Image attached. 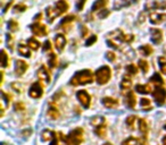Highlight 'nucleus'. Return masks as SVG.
I'll use <instances>...</instances> for the list:
<instances>
[{"label": "nucleus", "instance_id": "f257e3e1", "mask_svg": "<svg viewBox=\"0 0 166 145\" xmlns=\"http://www.w3.org/2000/svg\"><path fill=\"white\" fill-rule=\"evenodd\" d=\"M134 40V36L131 34H124L121 30H116L112 32L109 34V40L107 41V43L109 44L112 48L115 49H120V46L117 42H125V43H131Z\"/></svg>", "mask_w": 166, "mask_h": 145}, {"label": "nucleus", "instance_id": "f03ea898", "mask_svg": "<svg viewBox=\"0 0 166 145\" xmlns=\"http://www.w3.org/2000/svg\"><path fill=\"white\" fill-rule=\"evenodd\" d=\"M68 9V3L65 0H58L53 7H48L46 9V15L48 17V20L50 23L53 20V18L60 16L62 14L67 11Z\"/></svg>", "mask_w": 166, "mask_h": 145}, {"label": "nucleus", "instance_id": "7ed1b4c3", "mask_svg": "<svg viewBox=\"0 0 166 145\" xmlns=\"http://www.w3.org/2000/svg\"><path fill=\"white\" fill-rule=\"evenodd\" d=\"M92 82H93V74H92V72L89 69L76 72L75 75L71 79V84L74 86L85 85V84H90V83H92Z\"/></svg>", "mask_w": 166, "mask_h": 145}, {"label": "nucleus", "instance_id": "20e7f679", "mask_svg": "<svg viewBox=\"0 0 166 145\" xmlns=\"http://www.w3.org/2000/svg\"><path fill=\"white\" fill-rule=\"evenodd\" d=\"M112 77V69L108 66H103L96 72V81L99 85H105Z\"/></svg>", "mask_w": 166, "mask_h": 145}, {"label": "nucleus", "instance_id": "39448f33", "mask_svg": "<svg viewBox=\"0 0 166 145\" xmlns=\"http://www.w3.org/2000/svg\"><path fill=\"white\" fill-rule=\"evenodd\" d=\"M70 145H80L83 142V129L82 128H75L74 130L68 134L67 136Z\"/></svg>", "mask_w": 166, "mask_h": 145}, {"label": "nucleus", "instance_id": "423d86ee", "mask_svg": "<svg viewBox=\"0 0 166 145\" xmlns=\"http://www.w3.org/2000/svg\"><path fill=\"white\" fill-rule=\"evenodd\" d=\"M29 94H30V96L33 98V99H39V98H41L43 94V89L40 83L39 82L33 83V84L31 85L30 90H29Z\"/></svg>", "mask_w": 166, "mask_h": 145}, {"label": "nucleus", "instance_id": "0eeeda50", "mask_svg": "<svg viewBox=\"0 0 166 145\" xmlns=\"http://www.w3.org/2000/svg\"><path fill=\"white\" fill-rule=\"evenodd\" d=\"M154 99L158 106H163L166 99V91L164 87H157L154 92Z\"/></svg>", "mask_w": 166, "mask_h": 145}, {"label": "nucleus", "instance_id": "6e6552de", "mask_svg": "<svg viewBox=\"0 0 166 145\" xmlns=\"http://www.w3.org/2000/svg\"><path fill=\"white\" fill-rule=\"evenodd\" d=\"M31 31H32V33L34 35L37 36H46L48 34V30H47V27L43 25V24L40 23H34L31 25Z\"/></svg>", "mask_w": 166, "mask_h": 145}, {"label": "nucleus", "instance_id": "1a4fd4ad", "mask_svg": "<svg viewBox=\"0 0 166 145\" xmlns=\"http://www.w3.org/2000/svg\"><path fill=\"white\" fill-rule=\"evenodd\" d=\"M76 96H77V100L80 101V103L84 108H89L91 99H90V95L88 94L86 91H79L76 93Z\"/></svg>", "mask_w": 166, "mask_h": 145}, {"label": "nucleus", "instance_id": "9d476101", "mask_svg": "<svg viewBox=\"0 0 166 145\" xmlns=\"http://www.w3.org/2000/svg\"><path fill=\"white\" fill-rule=\"evenodd\" d=\"M166 20V14H158V13H151L149 15V20L151 24L158 25L162 24Z\"/></svg>", "mask_w": 166, "mask_h": 145}, {"label": "nucleus", "instance_id": "9b49d317", "mask_svg": "<svg viewBox=\"0 0 166 145\" xmlns=\"http://www.w3.org/2000/svg\"><path fill=\"white\" fill-rule=\"evenodd\" d=\"M29 68L27 64L23 60H16L15 63V72H16L17 76H22L24 72H26V69Z\"/></svg>", "mask_w": 166, "mask_h": 145}, {"label": "nucleus", "instance_id": "f8f14e48", "mask_svg": "<svg viewBox=\"0 0 166 145\" xmlns=\"http://www.w3.org/2000/svg\"><path fill=\"white\" fill-rule=\"evenodd\" d=\"M145 8H146V9H148V10L166 8V2H158L157 0H148V2L145 5Z\"/></svg>", "mask_w": 166, "mask_h": 145}, {"label": "nucleus", "instance_id": "ddd939ff", "mask_svg": "<svg viewBox=\"0 0 166 145\" xmlns=\"http://www.w3.org/2000/svg\"><path fill=\"white\" fill-rule=\"evenodd\" d=\"M38 77H39V79L42 81V82H46V83L50 82V74L44 66H41L40 68H39V70H38Z\"/></svg>", "mask_w": 166, "mask_h": 145}, {"label": "nucleus", "instance_id": "4468645a", "mask_svg": "<svg viewBox=\"0 0 166 145\" xmlns=\"http://www.w3.org/2000/svg\"><path fill=\"white\" fill-rule=\"evenodd\" d=\"M51 145H70L68 143V139L67 137L63 135V133H57L56 137L53 139V142H51Z\"/></svg>", "mask_w": 166, "mask_h": 145}, {"label": "nucleus", "instance_id": "2eb2a0df", "mask_svg": "<svg viewBox=\"0 0 166 145\" xmlns=\"http://www.w3.org/2000/svg\"><path fill=\"white\" fill-rule=\"evenodd\" d=\"M150 34H151V41L155 44H158V43L162 42V40H163V33H162L160 30H158V29H151Z\"/></svg>", "mask_w": 166, "mask_h": 145}, {"label": "nucleus", "instance_id": "dca6fc26", "mask_svg": "<svg viewBox=\"0 0 166 145\" xmlns=\"http://www.w3.org/2000/svg\"><path fill=\"white\" fill-rule=\"evenodd\" d=\"M65 46H66V39H65V36L63 34L56 35V37H55V46H56V49L58 51H62L65 48Z\"/></svg>", "mask_w": 166, "mask_h": 145}, {"label": "nucleus", "instance_id": "f3484780", "mask_svg": "<svg viewBox=\"0 0 166 145\" xmlns=\"http://www.w3.org/2000/svg\"><path fill=\"white\" fill-rule=\"evenodd\" d=\"M57 133H55L51 129H46L43 130L42 134H41V139L43 142H49V141H53L55 137H56Z\"/></svg>", "mask_w": 166, "mask_h": 145}, {"label": "nucleus", "instance_id": "a211bd4d", "mask_svg": "<svg viewBox=\"0 0 166 145\" xmlns=\"http://www.w3.org/2000/svg\"><path fill=\"white\" fill-rule=\"evenodd\" d=\"M139 132L141 133V138L147 139L148 134V124L145 119H139Z\"/></svg>", "mask_w": 166, "mask_h": 145}, {"label": "nucleus", "instance_id": "6ab92c4d", "mask_svg": "<svg viewBox=\"0 0 166 145\" xmlns=\"http://www.w3.org/2000/svg\"><path fill=\"white\" fill-rule=\"evenodd\" d=\"M103 104L106 108H116L118 104H120V102H118V100L114 99V98H104L103 99Z\"/></svg>", "mask_w": 166, "mask_h": 145}, {"label": "nucleus", "instance_id": "aec40b11", "mask_svg": "<svg viewBox=\"0 0 166 145\" xmlns=\"http://www.w3.org/2000/svg\"><path fill=\"white\" fill-rule=\"evenodd\" d=\"M47 116H48V118L51 119V120H56V119L59 118V111H58V109L56 107H53L50 106L48 108V111H47Z\"/></svg>", "mask_w": 166, "mask_h": 145}, {"label": "nucleus", "instance_id": "412c9836", "mask_svg": "<svg viewBox=\"0 0 166 145\" xmlns=\"http://www.w3.org/2000/svg\"><path fill=\"white\" fill-rule=\"evenodd\" d=\"M134 1H136V0H115L114 1V9L118 10L121 8H123V7L129 6Z\"/></svg>", "mask_w": 166, "mask_h": 145}, {"label": "nucleus", "instance_id": "4be33fe9", "mask_svg": "<svg viewBox=\"0 0 166 145\" xmlns=\"http://www.w3.org/2000/svg\"><path fill=\"white\" fill-rule=\"evenodd\" d=\"M150 82L155 84L157 87H162V85L164 84V81L162 78V76L158 74V72H155L153 76H151V78H150Z\"/></svg>", "mask_w": 166, "mask_h": 145}, {"label": "nucleus", "instance_id": "5701e85b", "mask_svg": "<svg viewBox=\"0 0 166 145\" xmlns=\"http://www.w3.org/2000/svg\"><path fill=\"white\" fill-rule=\"evenodd\" d=\"M95 133H96L97 136H99V137H101V138L106 137V134H107V127H106V125L104 124V125L96 127V128H95Z\"/></svg>", "mask_w": 166, "mask_h": 145}, {"label": "nucleus", "instance_id": "b1692460", "mask_svg": "<svg viewBox=\"0 0 166 145\" xmlns=\"http://www.w3.org/2000/svg\"><path fill=\"white\" fill-rule=\"evenodd\" d=\"M131 86H132V81H131V78H130L127 75L124 76L123 78H122V82H121V89L130 90L131 89Z\"/></svg>", "mask_w": 166, "mask_h": 145}, {"label": "nucleus", "instance_id": "393cba45", "mask_svg": "<svg viewBox=\"0 0 166 145\" xmlns=\"http://www.w3.org/2000/svg\"><path fill=\"white\" fill-rule=\"evenodd\" d=\"M126 104L131 109H134V107H136V95L133 92H129V94L126 96Z\"/></svg>", "mask_w": 166, "mask_h": 145}, {"label": "nucleus", "instance_id": "a878e982", "mask_svg": "<svg viewBox=\"0 0 166 145\" xmlns=\"http://www.w3.org/2000/svg\"><path fill=\"white\" fill-rule=\"evenodd\" d=\"M136 91L141 93V94H149V93H151L153 90H151V86L150 85H136Z\"/></svg>", "mask_w": 166, "mask_h": 145}, {"label": "nucleus", "instance_id": "bb28decb", "mask_svg": "<svg viewBox=\"0 0 166 145\" xmlns=\"http://www.w3.org/2000/svg\"><path fill=\"white\" fill-rule=\"evenodd\" d=\"M107 0H97L96 2L93 3L92 6V11H97V10H103L104 7L106 6Z\"/></svg>", "mask_w": 166, "mask_h": 145}, {"label": "nucleus", "instance_id": "cd10ccee", "mask_svg": "<svg viewBox=\"0 0 166 145\" xmlns=\"http://www.w3.org/2000/svg\"><path fill=\"white\" fill-rule=\"evenodd\" d=\"M139 52L142 55V56H150L151 53H153V48L150 46H148V44H146V46H142L139 48Z\"/></svg>", "mask_w": 166, "mask_h": 145}, {"label": "nucleus", "instance_id": "c85d7f7f", "mask_svg": "<svg viewBox=\"0 0 166 145\" xmlns=\"http://www.w3.org/2000/svg\"><path fill=\"white\" fill-rule=\"evenodd\" d=\"M18 52L23 57H27V58L31 57L30 50H29V48H27L26 46H24V44H20V46H18Z\"/></svg>", "mask_w": 166, "mask_h": 145}, {"label": "nucleus", "instance_id": "c756f323", "mask_svg": "<svg viewBox=\"0 0 166 145\" xmlns=\"http://www.w3.org/2000/svg\"><path fill=\"white\" fill-rule=\"evenodd\" d=\"M90 122H91L92 126L98 127V126H101L105 124V118H104V117H93V118H91Z\"/></svg>", "mask_w": 166, "mask_h": 145}, {"label": "nucleus", "instance_id": "7c9ffc66", "mask_svg": "<svg viewBox=\"0 0 166 145\" xmlns=\"http://www.w3.org/2000/svg\"><path fill=\"white\" fill-rule=\"evenodd\" d=\"M1 67L2 68H6L8 66V64H9V58L7 56V53L5 50H1Z\"/></svg>", "mask_w": 166, "mask_h": 145}, {"label": "nucleus", "instance_id": "2f4dec72", "mask_svg": "<svg viewBox=\"0 0 166 145\" xmlns=\"http://www.w3.org/2000/svg\"><path fill=\"white\" fill-rule=\"evenodd\" d=\"M27 46H30L32 50H38L39 48H40V42L38 41L37 39H30L29 41H27Z\"/></svg>", "mask_w": 166, "mask_h": 145}, {"label": "nucleus", "instance_id": "473e14b6", "mask_svg": "<svg viewBox=\"0 0 166 145\" xmlns=\"http://www.w3.org/2000/svg\"><path fill=\"white\" fill-rule=\"evenodd\" d=\"M74 20H75V16H73V15H71V16H67V17H65L62 22H60V25L59 26L62 27V26H66V25H70L71 23H73ZM63 27V29H64Z\"/></svg>", "mask_w": 166, "mask_h": 145}, {"label": "nucleus", "instance_id": "72a5a7b5", "mask_svg": "<svg viewBox=\"0 0 166 145\" xmlns=\"http://www.w3.org/2000/svg\"><path fill=\"white\" fill-rule=\"evenodd\" d=\"M48 64H49L50 68H55V67L57 66V57H56V55L50 53L49 59H48Z\"/></svg>", "mask_w": 166, "mask_h": 145}, {"label": "nucleus", "instance_id": "f704fd0d", "mask_svg": "<svg viewBox=\"0 0 166 145\" xmlns=\"http://www.w3.org/2000/svg\"><path fill=\"white\" fill-rule=\"evenodd\" d=\"M139 143V139H136V137H127L122 142V145H136Z\"/></svg>", "mask_w": 166, "mask_h": 145}, {"label": "nucleus", "instance_id": "c9c22d12", "mask_svg": "<svg viewBox=\"0 0 166 145\" xmlns=\"http://www.w3.org/2000/svg\"><path fill=\"white\" fill-rule=\"evenodd\" d=\"M158 64H159V68L162 70L164 75H166V59L164 57H159L158 58Z\"/></svg>", "mask_w": 166, "mask_h": 145}, {"label": "nucleus", "instance_id": "e433bc0d", "mask_svg": "<svg viewBox=\"0 0 166 145\" xmlns=\"http://www.w3.org/2000/svg\"><path fill=\"white\" fill-rule=\"evenodd\" d=\"M8 29H9V31H12V32H16V31L18 30V23L13 20H9V22H8Z\"/></svg>", "mask_w": 166, "mask_h": 145}, {"label": "nucleus", "instance_id": "4c0bfd02", "mask_svg": "<svg viewBox=\"0 0 166 145\" xmlns=\"http://www.w3.org/2000/svg\"><path fill=\"white\" fill-rule=\"evenodd\" d=\"M139 67L141 68V70H142L143 72H147L148 70H149V65H148V63H147L146 60H139Z\"/></svg>", "mask_w": 166, "mask_h": 145}, {"label": "nucleus", "instance_id": "58836bf2", "mask_svg": "<svg viewBox=\"0 0 166 145\" xmlns=\"http://www.w3.org/2000/svg\"><path fill=\"white\" fill-rule=\"evenodd\" d=\"M136 120V116H129L127 118H126L125 122H126V125L129 126L130 128L132 129L133 128V125H134V121Z\"/></svg>", "mask_w": 166, "mask_h": 145}, {"label": "nucleus", "instance_id": "ea45409f", "mask_svg": "<svg viewBox=\"0 0 166 145\" xmlns=\"http://www.w3.org/2000/svg\"><path fill=\"white\" fill-rule=\"evenodd\" d=\"M126 72H129V74H131V75H136V72H138V68L133 64H131L129 66H126Z\"/></svg>", "mask_w": 166, "mask_h": 145}, {"label": "nucleus", "instance_id": "a19ab883", "mask_svg": "<svg viewBox=\"0 0 166 145\" xmlns=\"http://www.w3.org/2000/svg\"><path fill=\"white\" fill-rule=\"evenodd\" d=\"M97 41V36L96 35H91V37H89V39L86 40L85 41V46H92L93 43L96 42Z\"/></svg>", "mask_w": 166, "mask_h": 145}, {"label": "nucleus", "instance_id": "79ce46f5", "mask_svg": "<svg viewBox=\"0 0 166 145\" xmlns=\"http://www.w3.org/2000/svg\"><path fill=\"white\" fill-rule=\"evenodd\" d=\"M1 95H2V99H3V102H5V104H6V107L7 106H9V102H10V96L7 94V93H5L2 91L1 92Z\"/></svg>", "mask_w": 166, "mask_h": 145}, {"label": "nucleus", "instance_id": "37998d69", "mask_svg": "<svg viewBox=\"0 0 166 145\" xmlns=\"http://www.w3.org/2000/svg\"><path fill=\"white\" fill-rule=\"evenodd\" d=\"M140 104H141V107H142V108H145V107H148V108H150V100L146 99V98H143V99H141V101H140Z\"/></svg>", "mask_w": 166, "mask_h": 145}, {"label": "nucleus", "instance_id": "c03bdc74", "mask_svg": "<svg viewBox=\"0 0 166 145\" xmlns=\"http://www.w3.org/2000/svg\"><path fill=\"white\" fill-rule=\"evenodd\" d=\"M26 9V6L24 5V3H20V5H17L16 7H15V11H20V13H22V11H24V10Z\"/></svg>", "mask_w": 166, "mask_h": 145}, {"label": "nucleus", "instance_id": "a18cd8bd", "mask_svg": "<svg viewBox=\"0 0 166 145\" xmlns=\"http://www.w3.org/2000/svg\"><path fill=\"white\" fill-rule=\"evenodd\" d=\"M51 48H53V46H51V43H50L49 41H46V42H44V44H43V51H44V52H47V51H50V50H51Z\"/></svg>", "mask_w": 166, "mask_h": 145}, {"label": "nucleus", "instance_id": "49530a36", "mask_svg": "<svg viewBox=\"0 0 166 145\" xmlns=\"http://www.w3.org/2000/svg\"><path fill=\"white\" fill-rule=\"evenodd\" d=\"M106 58L109 60V61H114V60H115V58H116V56H115V53H114V52H107L106 53Z\"/></svg>", "mask_w": 166, "mask_h": 145}, {"label": "nucleus", "instance_id": "de8ad7c7", "mask_svg": "<svg viewBox=\"0 0 166 145\" xmlns=\"http://www.w3.org/2000/svg\"><path fill=\"white\" fill-rule=\"evenodd\" d=\"M84 3H85V0H79L76 3V9L77 10H81L84 6Z\"/></svg>", "mask_w": 166, "mask_h": 145}, {"label": "nucleus", "instance_id": "09e8293b", "mask_svg": "<svg viewBox=\"0 0 166 145\" xmlns=\"http://www.w3.org/2000/svg\"><path fill=\"white\" fill-rule=\"evenodd\" d=\"M13 2H14V0H9V2L7 3L6 6H5V8H3V10H2V13L5 14L7 11V10H8V8H9L10 6H12V5H13Z\"/></svg>", "mask_w": 166, "mask_h": 145}, {"label": "nucleus", "instance_id": "8fccbe9b", "mask_svg": "<svg viewBox=\"0 0 166 145\" xmlns=\"http://www.w3.org/2000/svg\"><path fill=\"white\" fill-rule=\"evenodd\" d=\"M7 43H8V46H10V49H12L13 48V46H12L13 44V39H12V36L9 34L7 35Z\"/></svg>", "mask_w": 166, "mask_h": 145}, {"label": "nucleus", "instance_id": "3c124183", "mask_svg": "<svg viewBox=\"0 0 166 145\" xmlns=\"http://www.w3.org/2000/svg\"><path fill=\"white\" fill-rule=\"evenodd\" d=\"M108 14H109V11H108V10L103 9V13L99 14V17H100V18H105V17H106L107 15H108Z\"/></svg>", "mask_w": 166, "mask_h": 145}, {"label": "nucleus", "instance_id": "603ef678", "mask_svg": "<svg viewBox=\"0 0 166 145\" xmlns=\"http://www.w3.org/2000/svg\"><path fill=\"white\" fill-rule=\"evenodd\" d=\"M15 109H16V110H23V109H25V108H24L23 103H16V104H15Z\"/></svg>", "mask_w": 166, "mask_h": 145}, {"label": "nucleus", "instance_id": "864d4df0", "mask_svg": "<svg viewBox=\"0 0 166 145\" xmlns=\"http://www.w3.org/2000/svg\"><path fill=\"white\" fill-rule=\"evenodd\" d=\"M143 15H145V13H141V14H140V16H139V22H140V23H142V22H143V18H142Z\"/></svg>", "mask_w": 166, "mask_h": 145}, {"label": "nucleus", "instance_id": "5fc2aeb1", "mask_svg": "<svg viewBox=\"0 0 166 145\" xmlns=\"http://www.w3.org/2000/svg\"><path fill=\"white\" fill-rule=\"evenodd\" d=\"M162 143H163V145H166V136H164L163 141H162Z\"/></svg>", "mask_w": 166, "mask_h": 145}, {"label": "nucleus", "instance_id": "6e6d98bb", "mask_svg": "<svg viewBox=\"0 0 166 145\" xmlns=\"http://www.w3.org/2000/svg\"><path fill=\"white\" fill-rule=\"evenodd\" d=\"M42 16L41 14H38V16H35V20H40V17Z\"/></svg>", "mask_w": 166, "mask_h": 145}, {"label": "nucleus", "instance_id": "4d7b16f0", "mask_svg": "<svg viewBox=\"0 0 166 145\" xmlns=\"http://www.w3.org/2000/svg\"><path fill=\"white\" fill-rule=\"evenodd\" d=\"M103 145H113L112 143H105V144H103Z\"/></svg>", "mask_w": 166, "mask_h": 145}, {"label": "nucleus", "instance_id": "13d9d810", "mask_svg": "<svg viewBox=\"0 0 166 145\" xmlns=\"http://www.w3.org/2000/svg\"><path fill=\"white\" fill-rule=\"evenodd\" d=\"M164 128H165V129H166V125H165V126H164Z\"/></svg>", "mask_w": 166, "mask_h": 145}]
</instances>
